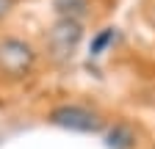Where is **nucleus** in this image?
I'll return each instance as SVG.
<instances>
[{"label": "nucleus", "instance_id": "f257e3e1", "mask_svg": "<svg viewBox=\"0 0 155 149\" xmlns=\"http://www.w3.org/2000/svg\"><path fill=\"white\" fill-rule=\"evenodd\" d=\"M36 64V50L22 39H3L0 42V72L11 80L31 74Z\"/></svg>", "mask_w": 155, "mask_h": 149}, {"label": "nucleus", "instance_id": "f03ea898", "mask_svg": "<svg viewBox=\"0 0 155 149\" xmlns=\"http://www.w3.org/2000/svg\"><path fill=\"white\" fill-rule=\"evenodd\" d=\"M83 39V25L81 20H69V17H58L47 33V47L55 61H69L78 44Z\"/></svg>", "mask_w": 155, "mask_h": 149}, {"label": "nucleus", "instance_id": "7ed1b4c3", "mask_svg": "<svg viewBox=\"0 0 155 149\" xmlns=\"http://www.w3.org/2000/svg\"><path fill=\"white\" fill-rule=\"evenodd\" d=\"M47 119L50 124L61 130H72V133H100L103 130V119L83 105H58L50 110Z\"/></svg>", "mask_w": 155, "mask_h": 149}, {"label": "nucleus", "instance_id": "20e7f679", "mask_svg": "<svg viewBox=\"0 0 155 149\" xmlns=\"http://www.w3.org/2000/svg\"><path fill=\"white\" fill-rule=\"evenodd\" d=\"M133 144H136V133H133L125 122L114 124L108 133H105V146L108 149H133Z\"/></svg>", "mask_w": 155, "mask_h": 149}, {"label": "nucleus", "instance_id": "39448f33", "mask_svg": "<svg viewBox=\"0 0 155 149\" xmlns=\"http://www.w3.org/2000/svg\"><path fill=\"white\" fill-rule=\"evenodd\" d=\"M58 17H69V20H81L89 8V0H53Z\"/></svg>", "mask_w": 155, "mask_h": 149}, {"label": "nucleus", "instance_id": "423d86ee", "mask_svg": "<svg viewBox=\"0 0 155 149\" xmlns=\"http://www.w3.org/2000/svg\"><path fill=\"white\" fill-rule=\"evenodd\" d=\"M116 42V28H103L100 33H97L94 36V39H91V47H89V55H91V58H100V55L111 47Z\"/></svg>", "mask_w": 155, "mask_h": 149}, {"label": "nucleus", "instance_id": "0eeeda50", "mask_svg": "<svg viewBox=\"0 0 155 149\" xmlns=\"http://www.w3.org/2000/svg\"><path fill=\"white\" fill-rule=\"evenodd\" d=\"M11 3H14V0H0V17H3V14H8Z\"/></svg>", "mask_w": 155, "mask_h": 149}, {"label": "nucleus", "instance_id": "6e6552de", "mask_svg": "<svg viewBox=\"0 0 155 149\" xmlns=\"http://www.w3.org/2000/svg\"><path fill=\"white\" fill-rule=\"evenodd\" d=\"M152 20H155V14H152Z\"/></svg>", "mask_w": 155, "mask_h": 149}]
</instances>
